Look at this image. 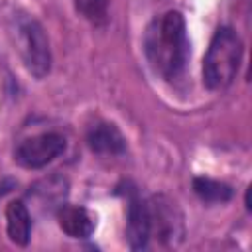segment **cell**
Wrapping results in <instances>:
<instances>
[{"mask_svg": "<svg viewBox=\"0 0 252 252\" xmlns=\"http://www.w3.org/2000/svg\"><path fill=\"white\" fill-rule=\"evenodd\" d=\"M28 195L35 203L37 209H41V211L43 209L57 211L65 203V199L69 195V183H67V179L63 175L53 173V175L43 177L37 183H33L30 187V193Z\"/></svg>", "mask_w": 252, "mask_h": 252, "instance_id": "8992f818", "label": "cell"}, {"mask_svg": "<svg viewBox=\"0 0 252 252\" xmlns=\"http://www.w3.org/2000/svg\"><path fill=\"white\" fill-rule=\"evenodd\" d=\"M240 61H242V41L238 33L228 26L219 28L203 59L205 85L211 91L226 89L234 81Z\"/></svg>", "mask_w": 252, "mask_h": 252, "instance_id": "7a4b0ae2", "label": "cell"}, {"mask_svg": "<svg viewBox=\"0 0 252 252\" xmlns=\"http://www.w3.org/2000/svg\"><path fill=\"white\" fill-rule=\"evenodd\" d=\"M57 222L59 228L71 236V238H87L94 230V219L93 215L79 205H61L57 211Z\"/></svg>", "mask_w": 252, "mask_h": 252, "instance_id": "9c48e42d", "label": "cell"}, {"mask_svg": "<svg viewBox=\"0 0 252 252\" xmlns=\"http://www.w3.org/2000/svg\"><path fill=\"white\" fill-rule=\"evenodd\" d=\"M65 150V138L55 132H43L18 144L14 159L26 169H41Z\"/></svg>", "mask_w": 252, "mask_h": 252, "instance_id": "5b68a950", "label": "cell"}, {"mask_svg": "<svg viewBox=\"0 0 252 252\" xmlns=\"http://www.w3.org/2000/svg\"><path fill=\"white\" fill-rule=\"evenodd\" d=\"M75 8L93 24H104L108 18V0H75Z\"/></svg>", "mask_w": 252, "mask_h": 252, "instance_id": "7c38bea8", "label": "cell"}, {"mask_svg": "<svg viewBox=\"0 0 252 252\" xmlns=\"http://www.w3.org/2000/svg\"><path fill=\"white\" fill-rule=\"evenodd\" d=\"M148 203L150 236H156L163 246H177L185 234L183 213L167 195H154Z\"/></svg>", "mask_w": 252, "mask_h": 252, "instance_id": "277c9868", "label": "cell"}, {"mask_svg": "<svg viewBox=\"0 0 252 252\" xmlns=\"http://www.w3.org/2000/svg\"><path fill=\"white\" fill-rule=\"evenodd\" d=\"M193 189H195L197 197L205 203H224L232 197V189L226 183H220L211 177H195Z\"/></svg>", "mask_w": 252, "mask_h": 252, "instance_id": "8fae6325", "label": "cell"}, {"mask_svg": "<svg viewBox=\"0 0 252 252\" xmlns=\"http://www.w3.org/2000/svg\"><path fill=\"white\" fill-rule=\"evenodd\" d=\"M16 41L24 67L35 79H43L51 69V51L41 24L26 14L16 18Z\"/></svg>", "mask_w": 252, "mask_h": 252, "instance_id": "3957f363", "label": "cell"}, {"mask_svg": "<svg viewBox=\"0 0 252 252\" xmlns=\"http://www.w3.org/2000/svg\"><path fill=\"white\" fill-rule=\"evenodd\" d=\"M144 51L158 75L167 81L181 77L189 59V39L183 16L171 10L156 18L146 30Z\"/></svg>", "mask_w": 252, "mask_h": 252, "instance_id": "6da1fadb", "label": "cell"}, {"mask_svg": "<svg viewBox=\"0 0 252 252\" xmlns=\"http://www.w3.org/2000/svg\"><path fill=\"white\" fill-rule=\"evenodd\" d=\"M6 230L14 244L26 246L32 234V215L22 201H12L6 207Z\"/></svg>", "mask_w": 252, "mask_h": 252, "instance_id": "30bf717a", "label": "cell"}, {"mask_svg": "<svg viewBox=\"0 0 252 252\" xmlns=\"http://www.w3.org/2000/svg\"><path fill=\"white\" fill-rule=\"evenodd\" d=\"M126 236L132 250L146 248L150 240V219H148V203L142 201L136 193L128 199V224Z\"/></svg>", "mask_w": 252, "mask_h": 252, "instance_id": "ba28073f", "label": "cell"}, {"mask_svg": "<svg viewBox=\"0 0 252 252\" xmlns=\"http://www.w3.org/2000/svg\"><path fill=\"white\" fill-rule=\"evenodd\" d=\"M87 144L91 152L98 156H122L126 152V140L122 132L110 122H96L87 132Z\"/></svg>", "mask_w": 252, "mask_h": 252, "instance_id": "52a82bcc", "label": "cell"}]
</instances>
